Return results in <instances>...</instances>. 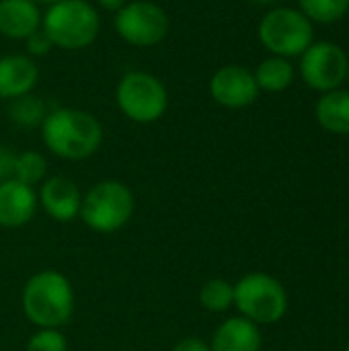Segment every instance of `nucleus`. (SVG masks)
<instances>
[{
  "label": "nucleus",
  "mask_w": 349,
  "mask_h": 351,
  "mask_svg": "<svg viewBox=\"0 0 349 351\" xmlns=\"http://www.w3.org/2000/svg\"><path fill=\"white\" fill-rule=\"evenodd\" d=\"M21 306L37 329H62L70 323L76 306L72 282L56 269H41L25 282Z\"/></svg>",
  "instance_id": "nucleus-1"
},
{
  "label": "nucleus",
  "mask_w": 349,
  "mask_h": 351,
  "mask_svg": "<svg viewBox=\"0 0 349 351\" xmlns=\"http://www.w3.org/2000/svg\"><path fill=\"white\" fill-rule=\"evenodd\" d=\"M43 144L64 160H84L103 142V128L95 115L82 109L60 107L47 113L41 123Z\"/></svg>",
  "instance_id": "nucleus-2"
},
{
  "label": "nucleus",
  "mask_w": 349,
  "mask_h": 351,
  "mask_svg": "<svg viewBox=\"0 0 349 351\" xmlns=\"http://www.w3.org/2000/svg\"><path fill=\"white\" fill-rule=\"evenodd\" d=\"M136 212V197L134 191L115 179L95 183L84 195L80 206L82 222L99 232L111 234L121 230Z\"/></svg>",
  "instance_id": "nucleus-3"
},
{
  "label": "nucleus",
  "mask_w": 349,
  "mask_h": 351,
  "mask_svg": "<svg viewBox=\"0 0 349 351\" xmlns=\"http://www.w3.org/2000/svg\"><path fill=\"white\" fill-rule=\"evenodd\" d=\"M43 31L56 47L82 49L99 35V14L86 0H62L47 8L41 19Z\"/></svg>",
  "instance_id": "nucleus-4"
},
{
  "label": "nucleus",
  "mask_w": 349,
  "mask_h": 351,
  "mask_svg": "<svg viewBox=\"0 0 349 351\" xmlns=\"http://www.w3.org/2000/svg\"><path fill=\"white\" fill-rule=\"evenodd\" d=\"M234 306L255 325H274L288 313V292L278 278L253 271L234 284Z\"/></svg>",
  "instance_id": "nucleus-5"
},
{
  "label": "nucleus",
  "mask_w": 349,
  "mask_h": 351,
  "mask_svg": "<svg viewBox=\"0 0 349 351\" xmlns=\"http://www.w3.org/2000/svg\"><path fill=\"white\" fill-rule=\"evenodd\" d=\"M121 113L136 123H152L167 113L169 95L165 84L148 72L134 70L123 74L115 93Z\"/></svg>",
  "instance_id": "nucleus-6"
},
{
  "label": "nucleus",
  "mask_w": 349,
  "mask_h": 351,
  "mask_svg": "<svg viewBox=\"0 0 349 351\" xmlns=\"http://www.w3.org/2000/svg\"><path fill=\"white\" fill-rule=\"evenodd\" d=\"M261 43L280 58L302 56L313 43V23L296 8H272L259 23Z\"/></svg>",
  "instance_id": "nucleus-7"
},
{
  "label": "nucleus",
  "mask_w": 349,
  "mask_h": 351,
  "mask_svg": "<svg viewBox=\"0 0 349 351\" xmlns=\"http://www.w3.org/2000/svg\"><path fill=\"white\" fill-rule=\"evenodd\" d=\"M115 31L134 47H150L167 37L169 16L163 6L150 0H134L117 10Z\"/></svg>",
  "instance_id": "nucleus-8"
},
{
  "label": "nucleus",
  "mask_w": 349,
  "mask_h": 351,
  "mask_svg": "<svg viewBox=\"0 0 349 351\" xmlns=\"http://www.w3.org/2000/svg\"><path fill=\"white\" fill-rule=\"evenodd\" d=\"M348 62V56L339 45L331 41L311 43L302 53L300 74L311 88L329 93L339 88V84L346 80Z\"/></svg>",
  "instance_id": "nucleus-9"
},
{
  "label": "nucleus",
  "mask_w": 349,
  "mask_h": 351,
  "mask_svg": "<svg viewBox=\"0 0 349 351\" xmlns=\"http://www.w3.org/2000/svg\"><path fill=\"white\" fill-rule=\"evenodd\" d=\"M210 95L222 107L241 109L257 99L259 86L251 70L232 64L216 70V74L210 80Z\"/></svg>",
  "instance_id": "nucleus-10"
},
{
  "label": "nucleus",
  "mask_w": 349,
  "mask_h": 351,
  "mask_svg": "<svg viewBox=\"0 0 349 351\" xmlns=\"http://www.w3.org/2000/svg\"><path fill=\"white\" fill-rule=\"evenodd\" d=\"M37 202L51 220L70 222L76 216H80L82 193L72 179L56 175L41 183Z\"/></svg>",
  "instance_id": "nucleus-11"
},
{
  "label": "nucleus",
  "mask_w": 349,
  "mask_h": 351,
  "mask_svg": "<svg viewBox=\"0 0 349 351\" xmlns=\"http://www.w3.org/2000/svg\"><path fill=\"white\" fill-rule=\"evenodd\" d=\"M37 193L33 187L8 179L0 183V226L21 228L27 226L37 212Z\"/></svg>",
  "instance_id": "nucleus-12"
},
{
  "label": "nucleus",
  "mask_w": 349,
  "mask_h": 351,
  "mask_svg": "<svg viewBox=\"0 0 349 351\" xmlns=\"http://www.w3.org/2000/svg\"><path fill=\"white\" fill-rule=\"evenodd\" d=\"M261 346L263 337L259 325L241 315L222 321L210 341L212 351H261Z\"/></svg>",
  "instance_id": "nucleus-13"
},
{
  "label": "nucleus",
  "mask_w": 349,
  "mask_h": 351,
  "mask_svg": "<svg viewBox=\"0 0 349 351\" xmlns=\"http://www.w3.org/2000/svg\"><path fill=\"white\" fill-rule=\"evenodd\" d=\"M39 78L37 64L21 53H10L0 58V97L16 99L29 95Z\"/></svg>",
  "instance_id": "nucleus-14"
},
{
  "label": "nucleus",
  "mask_w": 349,
  "mask_h": 351,
  "mask_svg": "<svg viewBox=\"0 0 349 351\" xmlns=\"http://www.w3.org/2000/svg\"><path fill=\"white\" fill-rule=\"evenodd\" d=\"M41 25V12L33 0H0V33L10 39H27Z\"/></svg>",
  "instance_id": "nucleus-15"
},
{
  "label": "nucleus",
  "mask_w": 349,
  "mask_h": 351,
  "mask_svg": "<svg viewBox=\"0 0 349 351\" xmlns=\"http://www.w3.org/2000/svg\"><path fill=\"white\" fill-rule=\"evenodd\" d=\"M317 121L331 134H349V93L329 90L317 103Z\"/></svg>",
  "instance_id": "nucleus-16"
},
{
  "label": "nucleus",
  "mask_w": 349,
  "mask_h": 351,
  "mask_svg": "<svg viewBox=\"0 0 349 351\" xmlns=\"http://www.w3.org/2000/svg\"><path fill=\"white\" fill-rule=\"evenodd\" d=\"M255 80H257L259 88L269 90V93H280L292 84L294 68L286 58L274 56V58H267L259 64V68L255 72Z\"/></svg>",
  "instance_id": "nucleus-17"
},
{
  "label": "nucleus",
  "mask_w": 349,
  "mask_h": 351,
  "mask_svg": "<svg viewBox=\"0 0 349 351\" xmlns=\"http://www.w3.org/2000/svg\"><path fill=\"white\" fill-rule=\"evenodd\" d=\"M200 304L214 315L226 313L234 306V284L224 278H212L200 288Z\"/></svg>",
  "instance_id": "nucleus-18"
},
{
  "label": "nucleus",
  "mask_w": 349,
  "mask_h": 351,
  "mask_svg": "<svg viewBox=\"0 0 349 351\" xmlns=\"http://www.w3.org/2000/svg\"><path fill=\"white\" fill-rule=\"evenodd\" d=\"M47 105L43 99L35 97V95H23L12 99L10 107H8V117L14 125L21 128H35L41 125L43 119L47 117Z\"/></svg>",
  "instance_id": "nucleus-19"
},
{
  "label": "nucleus",
  "mask_w": 349,
  "mask_h": 351,
  "mask_svg": "<svg viewBox=\"0 0 349 351\" xmlns=\"http://www.w3.org/2000/svg\"><path fill=\"white\" fill-rule=\"evenodd\" d=\"M47 175V160L43 154H39L37 150H25L21 154H16V162H14V175L12 179L35 187L37 183L45 181Z\"/></svg>",
  "instance_id": "nucleus-20"
},
{
  "label": "nucleus",
  "mask_w": 349,
  "mask_h": 351,
  "mask_svg": "<svg viewBox=\"0 0 349 351\" xmlns=\"http://www.w3.org/2000/svg\"><path fill=\"white\" fill-rule=\"evenodd\" d=\"M298 4L306 19L319 23H335L349 10V0H298Z\"/></svg>",
  "instance_id": "nucleus-21"
},
{
  "label": "nucleus",
  "mask_w": 349,
  "mask_h": 351,
  "mask_svg": "<svg viewBox=\"0 0 349 351\" xmlns=\"http://www.w3.org/2000/svg\"><path fill=\"white\" fill-rule=\"evenodd\" d=\"M25 351H68V341L60 329H39L29 337Z\"/></svg>",
  "instance_id": "nucleus-22"
},
{
  "label": "nucleus",
  "mask_w": 349,
  "mask_h": 351,
  "mask_svg": "<svg viewBox=\"0 0 349 351\" xmlns=\"http://www.w3.org/2000/svg\"><path fill=\"white\" fill-rule=\"evenodd\" d=\"M51 47H53V43L43 29H37L27 37V51L31 56H45Z\"/></svg>",
  "instance_id": "nucleus-23"
},
{
  "label": "nucleus",
  "mask_w": 349,
  "mask_h": 351,
  "mask_svg": "<svg viewBox=\"0 0 349 351\" xmlns=\"http://www.w3.org/2000/svg\"><path fill=\"white\" fill-rule=\"evenodd\" d=\"M14 162H16V154L8 148L0 144V183L12 179L14 175Z\"/></svg>",
  "instance_id": "nucleus-24"
},
{
  "label": "nucleus",
  "mask_w": 349,
  "mask_h": 351,
  "mask_svg": "<svg viewBox=\"0 0 349 351\" xmlns=\"http://www.w3.org/2000/svg\"><path fill=\"white\" fill-rule=\"evenodd\" d=\"M173 351H212L210 343H206L200 337H183L175 343Z\"/></svg>",
  "instance_id": "nucleus-25"
},
{
  "label": "nucleus",
  "mask_w": 349,
  "mask_h": 351,
  "mask_svg": "<svg viewBox=\"0 0 349 351\" xmlns=\"http://www.w3.org/2000/svg\"><path fill=\"white\" fill-rule=\"evenodd\" d=\"M97 2H99L103 8H107V10H115V12H117V10H119L121 6H125L130 0H97Z\"/></svg>",
  "instance_id": "nucleus-26"
},
{
  "label": "nucleus",
  "mask_w": 349,
  "mask_h": 351,
  "mask_svg": "<svg viewBox=\"0 0 349 351\" xmlns=\"http://www.w3.org/2000/svg\"><path fill=\"white\" fill-rule=\"evenodd\" d=\"M35 2V0H33ZM37 2H43V4H47V6H53V4H58V2H62V0H37Z\"/></svg>",
  "instance_id": "nucleus-27"
},
{
  "label": "nucleus",
  "mask_w": 349,
  "mask_h": 351,
  "mask_svg": "<svg viewBox=\"0 0 349 351\" xmlns=\"http://www.w3.org/2000/svg\"><path fill=\"white\" fill-rule=\"evenodd\" d=\"M253 2H259V4H276V2H282V0H253Z\"/></svg>",
  "instance_id": "nucleus-28"
},
{
  "label": "nucleus",
  "mask_w": 349,
  "mask_h": 351,
  "mask_svg": "<svg viewBox=\"0 0 349 351\" xmlns=\"http://www.w3.org/2000/svg\"><path fill=\"white\" fill-rule=\"evenodd\" d=\"M346 80L349 82V62H348V74H346Z\"/></svg>",
  "instance_id": "nucleus-29"
},
{
  "label": "nucleus",
  "mask_w": 349,
  "mask_h": 351,
  "mask_svg": "<svg viewBox=\"0 0 349 351\" xmlns=\"http://www.w3.org/2000/svg\"><path fill=\"white\" fill-rule=\"evenodd\" d=\"M346 351H349V343H348V350H346Z\"/></svg>",
  "instance_id": "nucleus-30"
}]
</instances>
